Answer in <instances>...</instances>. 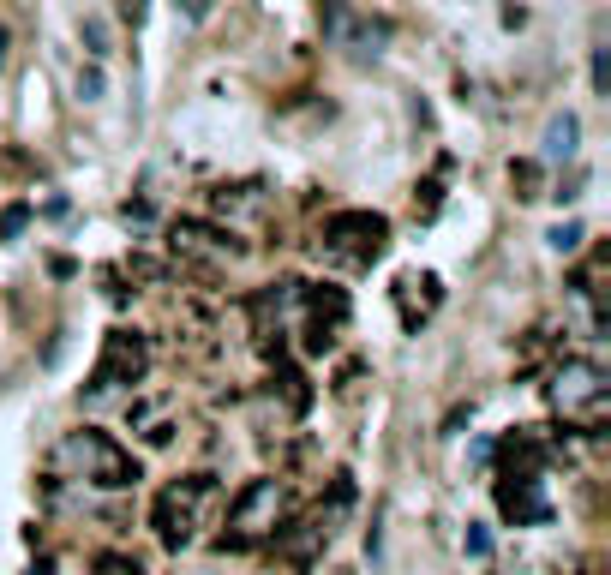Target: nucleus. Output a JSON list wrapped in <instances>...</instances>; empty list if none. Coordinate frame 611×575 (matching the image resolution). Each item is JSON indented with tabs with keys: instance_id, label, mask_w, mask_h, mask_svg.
Segmentation results:
<instances>
[{
	"instance_id": "3",
	"label": "nucleus",
	"mask_w": 611,
	"mask_h": 575,
	"mask_svg": "<svg viewBox=\"0 0 611 575\" xmlns=\"http://www.w3.org/2000/svg\"><path fill=\"white\" fill-rule=\"evenodd\" d=\"M552 408L564 420H582L588 438H606V366L588 354H570L552 372Z\"/></svg>"
},
{
	"instance_id": "8",
	"label": "nucleus",
	"mask_w": 611,
	"mask_h": 575,
	"mask_svg": "<svg viewBox=\"0 0 611 575\" xmlns=\"http://www.w3.org/2000/svg\"><path fill=\"white\" fill-rule=\"evenodd\" d=\"M546 480L540 474H498V510H504V522H552V504H546V492H540Z\"/></svg>"
},
{
	"instance_id": "14",
	"label": "nucleus",
	"mask_w": 611,
	"mask_h": 575,
	"mask_svg": "<svg viewBox=\"0 0 611 575\" xmlns=\"http://www.w3.org/2000/svg\"><path fill=\"white\" fill-rule=\"evenodd\" d=\"M96 570L102 575H144L138 558H126V552H108V558H96Z\"/></svg>"
},
{
	"instance_id": "19",
	"label": "nucleus",
	"mask_w": 611,
	"mask_h": 575,
	"mask_svg": "<svg viewBox=\"0 0 611 575\" xmlns=\"http://www.w3.org/2000/svg\"><path fill=\"white\" fill-rule=\"evenodd\" d=\"M0 60H6V30H0Z\"/></svg>"
},
{
	"instance_id": "11",
	"label": "nucleus",
	"mask_w": 611,
	"mask_h": 575,
	"mask_svg": "<svg viewBox=\"0 0 611 575\" xmlns=\"http://www.w3.org/2000/svg\"><path fill=\"white\" fill-rule=\"evenodd\" d=\"M510 180L522 186V198H540V162H510Z\"/></svg>"
},
{
	"instance_id": "7",
	"label": "nucleus",
	"mask_w": 611,
	"mask_h": 575,
	"mask_svg": "<svg viewBox=\"0 0 611 575\" xmlns=\"http://www.w3.org/2000/svg\"><path fill=\"white\" fill-rule=\"evenodd\" d=\"M168 246H174L180 264H204V270H222V264L240 258V240H234L228 228H216V222H198V216L174 222V228H168Z\"/></svg>"
},
{
	"instance_id": "13",
	"label": "nucleus",
	"mask_w": 611,
	"mask_h": 575,
	"mask_svg": "<svg viewBox=\"0 0 611 575\" xmlns=\"http://www.w3.org/2000/svg\"><path fill=\"white\" fill-rule=\"evenodd\" d=\"M84 48H90V60L108 54V24H102V18H84Z\"/></svg>"
},
{
	"instance_id": "20",
	"label": "nucleus",
	"mask_w": 611,
	"mask_h": 575,
	"mask_svg": "<svg viewBox=\"0 0 611 575\" xmlns=\"http://www.w3.org/2000/svg\"><path fill=\"white\" fill-rule=\"evenodd\" d=\"M210 575H216V570H210Z\"/></svg>"
},
{
	"instance_id": "15",
	"label": "nucleus",
	"mask_w": 611,
	"mask_h": 575,
	"mask_svg": "<svg viewBox=\"0 0 611 575\" xmlns=\"http://www.w3.org/2000/svg\"><path fill=\"white\" fill-rule=\"evenodd\" d=\"M594 96H611V48H594Z\"/></svg>"
},
{
	"instance_id": "4",
	"label": "nucleus",
	"mask_w": 611,
	"mask_h": 575,
	"mask_svg": "<svg viewBox=\"0 0 611 575\" xmlns=\"http://www.w3.org/2000/svg\"><path fill=\"white\" fill-rule=\"evenodd\" d=\"M54 462H72L78 468V480H90V486H102V492H126V486H138L144 480V468H138V456H126L108 432H72L60 450H54Z\"/></svg>"
},
{
	"instance_id": "17",
	"label": "nucleus",
	"mask_w": 611,
	"mask_h": 575,
	"mask_svg": "<svg viewBox=\"0 0 611 575\" xmlns=\"http://www.w3.org/2000/svg\"><path fill=\"white\" fill-rule=\"evenodd\" d=\"M462 546H468V558H492V534L474 528V522H468V540H462Z\"/></svg>"
},
{
	"instance_id": "9",
	"label": "nucleus",
	"mask_w": 611,
	"mask_h": 575,
	"mask_svg": "<svg viewBox=\"0 0 611 575\" xmlns=\"http://www.w3.org/2000/svg\"><path fill=\"white\" fill-rule=\"evenodd\" d=\"M576 150H582V114L558 108L540 132V162H576Z\"/></svg>"
},
{
	"instance_id": "2",
	"label": "nucleus",
	"mask_w": 611,
	"mask_h": 575,
	"mask_svg": "<svg viewBox=\"0 0 611 575\" xmlns=\"http://www.w3.org/2000/svg\"><path fill=\"white\" fill-rule=\"evenodd\" d=\"M210 504H216V474L168 480V486L156 492V504H150V528H156V540H162L168 552H186V546L198 540V528H204Z\"/></svg>"
},
{
	"instance_id": "6",
	"label": "nucleus",
	"mask_w": 611,
	"mask_h": 575,
	"mask_svg": "<svg viewBox=\"0 0 611 575\" xmlns=\"http://www.w3.org/2000/svg\"><path fill=\"white\" fill-rule=\"evenodd\" d=\"M144 372H150V342H144L138 330H108V342H102V360H96V372H90L84 396L96 402V396H108V390H126V384H138Z\"/></svg>"
},
{
	"instance_id": "1",
	"label": "nucleus",
	"mask_w": 611,
	"mask_h": 575,
	"mask_svg": "<svg viewBox=\"0 0 611 575\" xmlns=\"http://www.w3.org/2000/svg\"><path fill=\"white\" fill-rule=\"evenodd\" d=\"M294 510V492L288 480L276 474H258L240 486V498L228 504V528H222V552H252V546H270V534L288 522Z\"/></svg>"
},
{
	"instance_id": "10",
	"label": "nucleus",
	"mask_w": 611,
	"mask_h": 575,
	"mask_svg": "<svg viewBox=\"0 0 611 575\" xmlns=\"http://www.w3.org/2000/svg\"><path fill=\"white\" fill-rule=\"evenodd\" d=\"M102 90H108V78H102V60L78 66V96H84V102H102Z\"/></svg>"
},
{
	"instance_id": "16",
	"label": "nucleus",
	"mask_w": 611,
	"mask_h": 575,
	"mask_svg": "<svg viewBox=\"0 0 611 575\" xmlns=\"http://www.w3.org/2000/svg\"><path fill=\"white\" fill-rule=\"evenodd\" d=\"M24 222H30V204H12V210L0 216V240H12V234H18Z\"/></svg>"
},
{
	"instance_id": "18",
	"label": "nucleus",
	"mask_w": 611,
	"mask_h": 575,
	"mask_svg": "<svg viewBox=\"0 0 611 575\" xmlns=\"http://www.w3.org/2000/svg\"><path fill=\"white\" fill-rule=\"evenodd\" d=\"M120 12H126L132 24H144V12H150V0H120Z\"/></svg>"
},
{
	"instance_id": "5",
	"label": "nucleus",
	"mask_w": 611,
	"mask_h": 575,
	"mask_svg": "<svg viewBox=\"0 0 611 575\" xmlns=\"http://www.w3.org/2000/svg\"><path fill=\"white\" fill-rule=\"evenodd\" d=\"M318 246H324V258L342 264V270H366V264L384 258V246H390V222H384L378 210H336V216H324Z\"/></svg>"
},
{
	"instance_id": "12",
	"label": "nucleus",
	"mask_w": 611,
	"mask_h": 575,
	"mask_svg": "<svg viewBox=\"0 0 611 575\" xmlns=\"http://www.w3.org/2000/svg\"><path fill=\"white\" fill-rule=\"evenodd\" d=\"M546 240H552V252H576V246H582L588 234H582V222H558V228H552Z\"/></svg>"
}]
</instances>
